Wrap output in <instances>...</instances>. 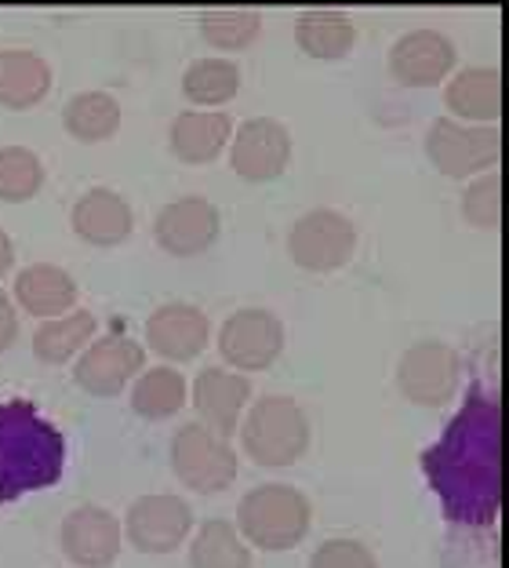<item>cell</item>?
<instances>
[{
  "instance_id": "cell-1",
  "label": "cell",
  "mask_w": 509,
  "mask_h": 568,
  "mask_svg": "<svg viewBox=\"0 0 509 568\" xmlns=\"http://www.w3.org/2000/svg\"><path fill=\"white\" fill-rule=\"evenodd\" d=\"M423 474L451 525L488 528L502 510V408L474 383L466 402L423 452Z\"/></svg>"
},
{
  "instance_id": "cell-2",
  "label": "cell",
  "mask_w": 509,
  "mask_h": 568,
  "mask_svg": "<svg viewBox=\"0 0 509 568\" xmlns=\"http://www.w3.org/2000/svg\"><path fill=\"white\" fill-rule=\"evenodd\" d=\"M67 470V437L26 397L0 402V503L59 485Z\"/></svg>"
},
{
  "instance_id": "cell-3",
  "label": "cell",
  "mask_w": 509,
  "mask_h": 568,
  "mask_svg": "<svg viewBox=\"0 0 509 568\" xmlns=\"http://www.w3.org/2000/svg\"><path fill=\"white\" fill-rule=\"evenodd\" d=\"M309 499L292 485H258L237 507V532L244 544L281 554L292 550L309 532Z\"/></svg>"
},
{
  "instance_id": "cell-4",
  "label": "cell",
  "mask_w": 509,
  "mask_h": 568,
  "mask_svg": "<svg viewBox=\"0 0 509 568\" xmlns=\"http://www.w3.org/2000/svg\"><path fill=\"white\" fill-rule=\"evenodd\" d=\"M241 442L244 456L258 467H292L309 448V419L295 397H258L244 416Z\"/></svg>"
},
{
  "instance_id": "cell-5",
  "label": "cell",
  "mask_w": 509,
  "mask_h": 568,
  "mask_svg": "<svg viewBox=\"0 0 509 568\" xmlns=\"http://www.w3.org/2000/svg\"><path fill=\"white\" fill-rule=\"evenodd\" d=\"M172 470L193 493L215 496L237 481V452L230 437L215 434L212 426L186 423L172 437Z\"/></svg>"
},
{
  "instance_id": "cell-6",
  "label": "cell",
  "mask_w": 509,
  "mask_h": 568,
  "mask_svg": "<svg viewBox=\"0 0 509 568\" xmlns=\"http://www.w3.org/2000/svg\"><path fill=\"white\" fill-rule=\"evenodd\" d=\"M426 158L448 179H477L480 172H495L502 158V135L495 124L477 128L437 118L426 132Z\"/></svg>"
},
{
  "instance_id": "cell-7",
  "label": "cell",
  "mask_w": 509,
  "mask_h": 568,
  "mask_svg": "<svg viewBox=\"0 0 509 568\" xmlns=\"http://www.w3.org/2000/svg\"><path fill=\"white\" fill-rule=\"evenodd\" d=\"M288 252L295 266L309 274H332L346 266L357 252V226L354 219L335 209H313L303 219H295L288 234Z\"/></svg>"
},
{
  "instance_id": "cell-8",
  "label": "cell",
  "mask_w": 509,
  "mask_h": 568,
  "mask_svg": "<svg viewBox=\"0 0 509 568\" xmlns=\"http://www.w3.org/2000/svg\"><path fill=\"white\" fill-rule=\"evenodd\" d=\"M284 351V321L263 306H244L218 328V354L233 372H266Z\"/></svg>"
},
{
  "instance_id": "cell-9",
  "label": "cell",
  "mask_w": 509,
  "mask_h": 568,
  "mask_svg": "<svg viewBox=\"0 0 509 568\" xmlns=\"http://www.w3.org/2000/svg\"><path fill=\"white\" fill-rule=\"evenodd\" d=\"M459 354L440 339H423L404 351L397 365V386L411 405L440 408L459 390Z\"/></svg>"
},
{
  "instance_id": "cell-10",
  "label": "cell",
  "mask_w": 509,
  "mask_h": 568,
  "mask_svg": "<svg viewBox=\"0 0 509 568\" xmlns=\"http://www.w3.org/2000/svg\"><path fill=\"white\" fill-rule=\"evenodd\" d=\"M142 365H146V351L128 335L110 332L84 346L73 365V379L91 397H113L124 390L128 379L139 376Z\"/></svg>"
},
{
  "instance_id": "cell-11",
  "label": "cell",
  "mask_w": 509,
  "mask_h": 568,
  "mask_svg": "<svg viewBox=\"0 0 509 568\" xmlns=\"http://www.w3.org/2000/svg\"><path fill=\"white\" fill-rule=\"evenodd\" d=\"M292 161V135L288 128L273 118H252L233 128L230 139V164L244 183H273L288 172Z\"/></svg>"
},
{
  "instance_id": "cell-12",
  "label": "cell",
  "mask_w": 509,
  "mask_h": 568,
  "mask_svg": "<svg viewBox=\"0 0 509 568\" xmlns=\"http://www.w3.org/2000/svg\"><path fill=\"white\" fill-rule=\"evenodd\" d=\"M193 510L179 496H139L128 507L124 536L139 554H172L190 539Z\"/></svg>"
},
{
  "instance_id": "cell-13",
  "label": "cell",
  "mask_w": 509,
  "mask_h": 568,
  "mask_svg": "<svg viewBox=\"0 0 509 568\" xmlns=\"http://www.w3.org/2000/svg\"><path fill=\"white\" fill-rule=\"evenodd\" d=\"M124 544V525L116 521V514L95 503L70 510L62 518V554L77 568H110L116 561Z\"/></svg>"
},
{
  "instance_id": "cell-14",
  "label": "cell",
  "mask_w": 509,
  "mask_h": 568,
  "mask_svg": "<svg viewBox=\"0 0 509 568\" xmlns=\"http://www.w3.org/2000/svg\"><path fill=\"white\" fill-rule=\"evenodd\" d=\"M459 51L440 30H411L389 48V77L404 88H437L448 81Z\"/></svg>"
},
{
  "instance_id": "cell-15",
  "label": "cell",
  "mask_w": 509,
  "mask_h": 568,
  "mask_svg": "<svg viewBox=\"0 0 509 568\" xmlns=\"http://www.w3.org/2000/svg\"><path fill=\"white\" fill-rule=\"evenodd\" d=\"M153 237L167 255L193 260V255L212 248L218 237L215 204L204 197H179L172 204H164L153 219Z\"/></svg>"
},
{
  "instance_id": "cell-16",
  "label": "cell",
  "mask_w": 509,
  "mask_h": 568,
  "mask_svg": "<svg viewBox=\"0 0 509 568\" xmlns=\"http://www.w3.org/2000/svg\"><path fill=\"white\" fill-rule=\"evenodd\" d=\"M70 226L77 237L95 244V248H116V244H124L132 237L135 215H132V204H128L116 190L91 186L73 201Z\"/></svg>"
},
{
  "instance_id": "cell-17",
  "label": "cell",
  "mask_w": 509,
  "mask_h": 568,
  "mask_svg": "<svg viewBox=\"0 0 509 568\" xmlns=\"http://www.w3.org/2000/svg\"><path fill=\"white\" fill-rule=\"evenodd\" d=\"M146 339L164 361H193L204 354L207 339H212V321L201 306L164 303L146 321Z\"/></svg>"
},
{
  "instance_id": "cell-18",
  "label": "cell",
  "mask_w": 509,
  "mask_h": 568,
  "mask_svg": "<svg viewBox=\"0 0 509 568\" xmlns=\"http://www.w3.org/2000/svg\"><path fill=\"white\" fill-rule=\"evenodd\" d=\"M193 408L204 419V426H212L215 434L230 437L241 426V412L252 397V383L247 376L233 368H204L190 386Z\"/></svg>"
},
{
  "instance_id": "cell-19",
  "label": "cell",
  "mask_w": 509,
  "mask_h": 568,
  "mask_svg": "<svg viewBox=\"0 0 509 568\" xmlns=\"http://www.w3.org/2000/svg\"><path fill=\"white\" fill-rule=\"evenodd\" d=\"M16 306L41 321H55L77 306V281L55 263H33L16 277Z\"/></svg>"
},
{
  "instance_id": "cell-20",
  "label": "cell",
  "mask_w": 509,
  "mask_h": 568,
  "mask_svg": "<svg viewBox=\"0 0 509 568\" xmlns=\"http://www.w3.org/2000/svg\"><path fill=\"white\" fill-rule=\"evenodd\" d=\"M233 139V118L222 110H186L172 121V153L186 164L215 161Z\"/></svg>"
},
{
  "instance_id": "cell-21",
  "label": "cell",
  "mask_w": 509,
  "mask_h": 568,
  "mask_svg": "<svg viewBox=\"0 0 509 568\" xmlns=\"http://www.w3.org/2000/svg\"><path fill=\"white\" fill-rule=\"evenodd\" d=\"M51 92V67L26 48L0 51V106L4 110H33Z\"/></svg>"
},
{
  "instance_id": "cell-22",
  "label": "cell",
  "mask_w": 509,
  "mask_h": 568,
  "mask_svg": "<svg viewBox=\"0 0 509 568\" xmlns=\"http://www.w3.org/2000/svg\"><path fill=\"white\" fill-rule=\"evenodd\" d=\"M444 102L455 118L462 121H499L502 113V73L495 67H474L455 73L448 81V92H444Z\"/></svg>"
},
{
  "instance_id": "cell-23",
  "label": "cell",
  "mask_w": 509,
  "mask_h": 568,
  "mask_svg": "<svg viewBox=\"0 0 509 568\" xmlns=\"http://www.w3.org/2000/svg\"><path fill=\"white\" fill-rule=\"evenodd\" d=\"M295 41L313 59H346L357 41V26L343 11H303L295 19Z\"/></svg>"
},
{
  "instance_id": "cell-24",
  "label": "cell",
  "mask_w": 509,
  "mask_h": 568,
  "mask_svg": "<svg viewBox=\"0 0 509 568\" xmlns=\"http://www.w3.org/2000/svg\"><path fill=\"white\" fill-rule=\"evenodd\" d=\"M186 405V379L182 372L156 365V368H142L139 379L132 386V412L150 423L172 419Z\"/></svg>"
},
{
  "instance_id": "cell-25",
  "label": "cell",
  "mask_w": 509,
  "mask_h": 568,
  "mask_svg": "<svg viewBox=\"0 0 509 568\" xmlns=\"http://www.w3.org/2000/svg\"><path fill=\"white\" fill-rule=\"evenodd\" d=\"M95 317L88 310H70L55 321H44L33 335V354L41 357V365H67L70 357H77L84 346L95 339Z\"/></svg>"
},
{
  "instance_id": "cell-26",
  "label": "cell",
  "mask_w": 509,
  "mask_h": 568,
  "mask_svg": "<svg viewBox=\"0 0 509 568\" xmlns=\"http://www.w3.org/2000/svg\"><path fill=\"white\" fill-rule=\"evenodd\" d=\"M62 124L77 142H106L121 128V102L110 92H81L67 102Z\"/></svg>"
},
{
  "instance_id": "cell-27",
  "label": "cell",
  "mask_w": 509,
  "mask_h": 568,
  "mask_svg": "<svg viewBox=\"0 0 509 568\" xmlns=\"http://www.w3.org/2000/svg\"><path fill=\"white\" fill-rule=\"evenodd\" d=\"M190 568H252V550L241 539L237 525L212 518L193 536Z\"/></svg>"
},
{
  "instance_id": "cell-28",
  "label": "cell",
  "mask_w": 509,
  "mask_h": 568,
  "mask_svg": "<svg viewBox=\"0 0 509 568\" xmlns=\"http://www.w3.org/2000/svg\"><path fill=\"white\" fill-rule=\"evenodd\" d=\"M182 92L201 110H215L241 92V70L230 59H193L182 73Z\"/></svg>"
},
{
  "instance_id": "cell-29",
  "label": "cell",
  "mask_w": 509,
  "mask_h": 568,
  "mask_svg": "<svg viewBox=\"0 0 509 568\" xmlns=\"http://www.w3.org/2000/svg\"><path fill=\"white\" fill-rule=\"evenodd\" d=\"M440 568H499V536L495 525H451L440 547Z\"/></svg>"
},
{
  "instance_id": "cell-30",
  "label": "cell",
  "mask_w": 509,
  "mask_h": 568,
  "mask_svg": "<svg viewBox=\"0 0 509 568\" xmlns=\"http://www.w3.org/2000/svg\"><path fill=\"white\" fill-rule=\"evenodd\" d=\"M44 186V161L30 146H0V201L26 204Z\"/></svg>"
},
{
  "instance_id": "cell-31",
  "label": "cell",
  "mask_w": 509,
  "mask_h": 568,
  "mask_svg": "<svg viewBox=\"0 0 509 568\" xmlns=\"http://www.w3.org/2000/svg\"><path fill=\"white\" fill-rule=\"evenodd\" d=\"M258 30H263V16L252 8L233 11H204L201 16V37L218 51H244L255 44Z\"/></svg>"
},
{
  "instance_id": "cell-32",
  "label": "cell",
  "mask_w": 509,
  "mask_h": 568,
  "mask_svg": "<svg viewBox=\"0 0 509 568\" xmlns=\"http://www.w3.org/2000/svg\"><path fill=\"white\" fill-rule=\"evenodd\" d=\"M462 215L480 230H495L502 219V179L499 172L477 175L462 193Z\"/></svg>"
},
{
  "instance_id": "cell-33",
  "label": "cell",
  "mask_w": 509,
  "mask_h": 568,
  "mask_svg": "<svg viewBox=\"0 0 509 568\" xmlns=\"http://www.w3.org/2000/svg\"><path fill=\"white\" fill-rule=\"evenodd\" d=\"M309 568H378V561L360 539H328L313 550Z\"/></svg>"
},
{
  "instance_id": "cell-34",
  "label": "cell",
  "mask_w": 509,
  "mask_h": 568,
  "mask_svg": "<svg viewBox=\"0 0 509 568\" xmlns=\"http://www.w3.org/2000/svg\"><path fill=\"white\" fill-rule=\"evenodd\" d=\"M19 339V314H16V303H11V295L0 288V354L11 351Z\"/></svg>"
},
{
  "instance_id": "cell-35",
  "label": "cell",
  "mask_w": 509,
  "mask_h": 568,
  "mask_svg": "<svg viewBox=\"0 0 509 568\" xmlns=\"http://www.w3.org/2000/svg\"><path fill=\"white\" fill-rule=\"evenodd\" d=\"M11 263H16V244H11V237L4 234V230H0V277L8 274Z\"/></svg>"
}]
</instances>
